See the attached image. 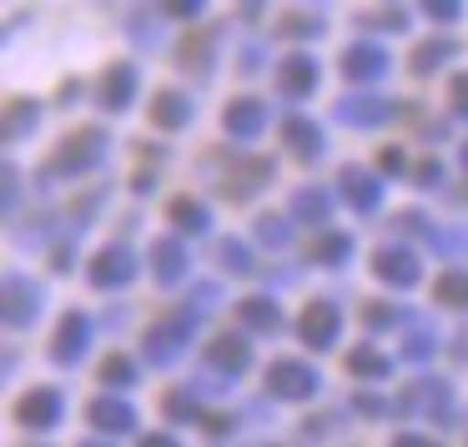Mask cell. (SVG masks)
Wrapping results in <instances>:
<instances>
[{
    "instance_id": "cell-1",
    "label": "cell",
    "mask_w": 468,
    "mask_h": 447,
    "mask_svg": "<svg viewBox=\"0 0 468 447\" xmlns=\"http://www.w3.org/2000/svg\"><path fill=\"white\" fill-rule=\"evenodd\" d=\"M101 156H106V131L101 126H81V131L66 136L61 151L46 161V182H51V176H81L86 166H96Z\"/></svg>"
},
{
    "instance_id": "cell-2",
    "label": "cell",
    "mask_w": 468,
    "mask_h": 447,
    "mask_svg": "<svg viewBox=\"0 0 468 447\" xmlns=\"http://www.w3.org/2000/svg\"><path fill=\"white\" fill-rule=\"evenodd\" d=\"M192 327H197V307L186 302L182 312H172V317H162V322L146 332V357L152 362H176L182 357V347H186V337H192Z\"/></svg>"
},
{
    "instance_id": "cell-3",
    "label": "cell",
    "mask_w": 468,
    "mask_h": 447,
    "mask_svg": "<svg viewBox=\"0 0 468 447\" xmlns=\"http://www.w3.org/2000/svg\"><path fill=\"white\" fill-rule=\"evenodd\" d=\"M267 387H272L277 397H287V402H303V397H313L317 387V372L307 362H292V357H282V362L267 367Z\"/></svg>"
},
{
    "instance_id": "cell-4",
    "label": "cell",
    "mask_w": 468,
    "mask_h": 447,
    "mask_svg": "<svg viewBox=\"0 0 468 447\" xmlns=\"http://www.w3.org/2000/svg\"><path fill=\"white\" fill-rule=\"evenodd\" d=\"M41 317V286L26 282V276H5V322L26 327Z\"/></svg>"
},
{
    "instance_id": "cell-5",
    "label": "cell",
    "mask_w": 468,
    "mask_h": 447,
    "mask_svg": "<svg viewBox=\"0 0 468 447\" xmlns=\"http://www.w3.org/2000/svg\"><path fill=\"white\" fill-rule=\"evenodd\" d=\"M277 91H282L287 101L313 96L317 91V66L307 61V56H287V61H277Z\"/></svg>"
},
{
    "instance_id": "cell-6",
    "label": "cell",
    "mask_w": 468,
    "mask_h": 447,
    "mask_svg": "<svg viewBox=\"0 0 468 447\" xmlns=\"http://www.w3.org/2000/svg\"><path fill=\"white\" fill-rule=\"evenodd\" d=\"M337 332H343V317H337V307H327V302H313L303 312V342L307 347H333L337 342Z\"/></svg>"
},
{
    "instance_id": "cell-7",
    "label": "cell",
    "mask_w": 468,
    "mask_h": 447,
    "mask_svg": "<svg viewBox=\"0 0 468 447\" xmlns=\"http://www.w3.org/2000/svg\"><path fill=\"white\" fill-rule=\"evenodd\" d=\"M16 417H21L26 427H56L61 422V392H56V387H36V392L21 397Z\"/></svg>"
},
{
    "instance_id": "cell-8",
    "label": "cell",
    "mask_w": 468,
    "mask_h": 447,
    "mask_svg": "<svg viewBox=\"0 0 468 447\" xmlns=\"http://www.w3.org/2000/svg\"><path fill=\"white\" fill-rule=\"evenodd\" d=\"M222 121H227V131H232L237 141H257V136H262V126H267V106L252 101V96H242V101L227 106Z\"/></svg>"
},
{
    "instance_id": "cell-9",
    "label": "cell",
    "mask_w": 468,
    "mask_h": 447,
    "mask_svg": "<svg viewBox=\"0 0 468 447\" xmlns=\"http://www.w3.org/2000/svg\"><path fill=\"white\" fill-rule=\"evenodd\" d=\"M86 342H91V322H86L81 312H71L61 322V332H56V342H51V357H56V362H81Z\"/></svg>"
},
{
    "instance_id": "cell-10",
    "label": "cell",
    "mask_w": 468,
    "mask_h": 447,
    "mask_svg": "<svg viewBox=\"0 0 468 447\" xmlns=\"http://www.w3.org/2000/svg\"><path fill=\"white\" fill-rule=\"evenodd\" d=\"M132 276H136V256L126 252V246H106V252L96 256V266H91L96 286H126Z\"/></svg>"
},
{
    "instance_id": "cell-11",
    "label": "cell",
    "mask_w": 468,
    "mask_h": 447,
    "mask_svg": "<svg viewBox=\"0 0 468 447\" xmlns=\"http://www.w3.org/2000/svg\"><path fill=\"white\" fill-rule=\"evenodd\" d=\"M373 272L383 276L388 286H413L418 282V256L403 252V246H383V252L373 256Z\"/></svg>"
},
{
    "instance_id": "cell-12",
    "label": "cell",
    "mask_w": 468,
    "mask_h": 447,
    "mask_svg": "<svg viewBox=\"0 0 468 447\" xmlns=\"http://www.w3.org/2000/svg\"><path fill=\"white\" fill-rule=\"evenodd\" d=\"M343 196L357 206V212H378V202H383V186H378L373 172H363V166H343Z\"/></svg>"
},
{
    "instance_id": "cell-13",
    "label": "cell",
    "mask_w": 468,
    "mask_h": 447,
    "mask_svg": "<svg viewBox=\"0 0 468 447\" xmlns=\"http://www.w3.org/2000/svg\"><path fill=\"white\" fill-rule=\"evenodd\" d=\"M86 422L101 427V432H116V437H122V432H132V427H136V412H132L126 402H116V397H96V402L86 407Z\"/></svg>"
},
{
    "instance_id": "cell-14",
    "label": "cell",
    "mask_w": 468,
    "mask_h": 447,
    "mask_svg": "<svg viewBox=\"0 0 468 447\" xmlns=\"http://www.w3.org/2000/svg\"><path fill=\"white\" fill-rule=\"evenodd\" d=\"M398 106L393 101H378V96H347L343 106H337V116H343L347 126H383L393 121Z\"/></svg>"
},
{
    "instance_id": "cell-15",
    "label": "cell",
    "mask_w": 468,
    "mask_h": 447,
    "mask_svg": "<svg viewBox=\"0 0 468 447\" xmlns=\"http://www.w3.org/2000/svg\"><path fill=\"white\" fill-rule=\"evenodd\" d=\"M136 96V66H112L101 76V106L106 111H126Z\"/></svg>"
},
{
    "instance_id": "cell-16",
    "label": "cell",
    "mask_w": 468,
    "mask_h": 447,
    "mask_svg": "<svg viewBox=\"0 0 468 447\" xmlns=\"http://www.w3.org/2000/svg\"><path fill=\"white\" fill-rule=\"evenodd\" d=\"M398 412H428V417H443L448 412V387L443 382H413L398 402Z\"/></svg>"
},
{
    "instance_id": "cell-17",
    "label": "cell",
    "mask_w": 468,
    "mask_h": 447,
    "mask_svg": "<svg viewBox=\"0 0 468 447\" xmlns=\"http://www.w3.org/2000/svg\"><path fill=\"white\" fill-rule=\"evenodd\" d=\"M207 362L217 367V372H227V377H237V372H247V362H252V352H247V342L242 337H217L212 347H207Z\"/></svg>"
},
{
    "instance_id": "cell-18",
    "label": "cell",
    "mask_w": 468,
    "mask_h": 447,
    "mask_svg": "<svg viewBox=\"0 0 468 447\" xmlns=\"http://www.w3.org/2000/svg\"><path fill=\"white\" fill-rule=\"evenodd\" d=\"M383 71H388V56L378 51V46H353V51L343 56V76H347V81H378Z\"/></svg>"
},
{
    "instance_id": "cell-19",
    "label": "cell",
    "mask_w": 468,
    "mask_h": 447,
    "mask_svg": "<svg viewBox=\"0 0 468 447\" xmlns=\"http://www.w3.org/2000/svg\"><path fill=\"white\" fill-rule=\"evenodd\" d=\"M152 276L162 286L182 282V276H186V252H182V246H176V242H156L152 246Z\"/></svg>"
},
{
    "instance_id": "cell-20",
    "label": "cell",
    "mask_w": 468,
    "mask_h": 447,
    "mask_svg": "<svg viewBox=\"0 0 468 447\" xmlns=\"http://www.w3.org/2000/svg\"><path fill=\"white\" fill-rule=\"evenodd\" d=\"M152 121L162 126V131H182V126L192 121V101H186V96H176V91H162L152 101Z\"/></svg>"
},
{
    "instance_id": "cell-21",
    "label": "cell",
    "mask_w": 468,
    "mask_h": 447,
    "mask_svg": "<svg viewBox=\"0 0 468 447\" xmlns=\"http://www.w3.org/2000/svg\"><path fill=\"white\" fill-rule=\"evenodd\" d=\"M282 141L292 146L303 161H313V156H323V131H317L313 121H303V116H292V121H282Z\"/></svg>"
},
{
    "instance_id": "cell-22",
    "label": "cell",
    "mask_w": 468,
    "mask_h": 447,
    "mask_svg": "<svg viewBox=\"0 0 468 447\" xmlns=\"http://www.w3.org/2000/svg\"><path fill=\"white\" fill-rule=\"evenodd\" d=\"M237 317H242V327H252V332H277V327H282V312H277L267 296H247V302H237Z\"/></svg>"
},
{
    "instance_id": "cell-23",
    "label": "cell",
    "mask_w": 468,
    "mask_h": 447,
    "mask_svg": "<svg viewBox=\"0 0 468 447\" xmlns=\"http://www.w3.org/2000/svg\"><path fill=\"white\" fill-rule=\"evenodd\" d=\"M267 176H272V166H267V161H247L242 172H232V176H227V186H222V192L232 196V202H247V196H252L257 186L267 182Z\"/></svg>"
},
{
    "instance_id": "cell-24",
    "label": "cell",
    "mask_w": 468,
    "mask_h": 447,
    "mask_svg": "<svg viewBox=\"0 0 468 447\" xmlns=\"http://www.w3.org/2000/svg\"><path fill=\"white\" fill-rule=\"evenodd\" d=\"M347 372L367 377V382H383V377L393 372V362H388L383 352H373V347H357V352H347Z\"/></svg>"
},
{
    "instance_id": "cell-25",
    "label": "cell",
    "mask_w": 468,
    "mask_h": 447,
    "mask_svg": "<svg viewBox=\"0 0 468 447\" xmlns=\"http://www.w3.org/2000/svg\"><path fill=\"white\" fill-rule=\"evenodd\" d=\"M292 216H303V222H327V216H333V196L307 186V192L292 196Z\"/></svg>"
},
{
    "instance_id": "cell-26",
    "label": "cell",
    "mask_w": 468,
    "mask_h": 447,
    "mask_svg": "<svg viewBox=\"0 0 468 447\" xmlns=\"http://www.w3.org/2000/svg\"><path fill=\"white\" fill-rule=\"evenodd\" d=\"M172 222L182 226L186 236H202L212 216H207V206H202V202H192V196H182V202H172Z\"/></svg>"
},
{
    "instance_id": "cell-27",
    "label": "cell",
    "mask_w": 468,
    "mask_h": 447,
    "mask_svg": "<svg viewBox=\"0 0 468 447\" xmlns=\"http://www.w3.org/2000/svg\"><path fill=\"white\" fill-rule=\"evenodd\" d=\"M433 296L443 307H468V272H458V266H453V272H443V276H438V286H433Z\"/></svg>"
},
{
    "instance_id": "cell-28",
    "label": "cell",
    "mask_w": 468,
    "mask_h": 447,
    "mask_svg": "<svg viewBox=\"0 0 468 447\" xmlns=\"http://www.w3.org/2000/svg\"><path fill=\"white\" fill-rule=\"evenodd\" d=\"M36 101H11V111H5V141H21L26 131H36Z\"/></svg>"
},
{
    "instance_id": "cell-29",
    "label": "cell",
    "mask_w": 468,
    "mask_h": 447,
    "mask_svg": "<svg viewBox=\"0 0 468 447\" xmlns=\"http://www.w3.org/2000/svg\"><path fill=\"white\" fill-rule=\"evenodd\" d=\"M453 51H458L453 41H428V46H418V51H413V71H418V76L438 71V66H443L448 56H453Z\"/></svg>"
},
{
    "instance_id": "cell-30",
    "label": "cell",
    "mask_w": 468,
    "mask_h": 447,
    "mask_svg": "<svg viewBox=\"0 0 468 447\" xmlns=\"http://www.w3.org/2000/svg\"><path fill=\"white\" fill-rule=\"evenodd\" d=\"M347 252H353V242H347L343 232H327V236L313 242V262H343Z\"/></svg>"
},
{
    "instance_id": "cell-31",
    "label": "cell",
    "mask_w": 468,
    "mask_h": 447,
    "mask_svg": "<svg viewBox=\"0 0 468 447\" xmlns=\"http://www.w3.org/2000/svg\"><path fill=\"white\" fill-rule=\"evenodd\" d=\"M207 56H212V36H202V41L192 36V41L182 46V66H186V71H207Z\"/></svg>"
},
{
    "instance_id": "cell-32",
    "label": "cell",
    "mask_w": 468,
    "mask_h": 447,
    "mask_svg": "<svg viewBox=\"0 0 468 447\" xmlns=\"http://www.w3.org/2000/svg\"><path fill=\"white\" fill-rule=\"evenodd\" d=\"M132 377H136V367H132V357H106V367H101V382L106 387H116V382H132Z\"/></svg>"
},
{
    "instance_id": "cell-33",
    "label": "cell",
    "mask_w": 468,
    "mask_h": 447,
    "mask_svg": "<svg viewBox=\"0 0 468 447\" xmlns=\"http://www.w3.org/2000/svg\"><path fill=\"white\" fill-rule=\"evenodd\" d=\"M287 222L282 216H262V222H257V242H267V246H287Z\"/></svg>"
},
{
    "instance_id": "cell-34",
    "label": "cell",
    "mask_w": 468,
    "mask_h": 447,
    "mask_svg": "<svg viewBox=\"0 0 468 447\" xmlns=\"http://www.w3.org/2000/svg\"><path fill=\"white\" fill-rule=\"evenodd\" d=\"M222 262H227V272H252V252L242 242H222Z\"/></svg>"
},
{
    "instance_id": "cell-35",
    "label": "cell",
    "mask_w": 468,
    "mask_h": 447,
    "mask_svg": "<svg viewBox=\"0 0 468 447\" xmlns=\"http://www.w3.org/2000/svg\"><path fill=\"white\" fill-rule=\"evenodd\" d=\"M418 5H423L433 21H458V16H463V0H418Z\"/></svg>"
},
{
    "instance_id": "cell-36",
    "label": "cell",
    "mask_w": 468,
    "mask_h": 447,
    "mask_svg": "<svg viewBox=\"0 0 468 447\" xmlns=\"http://www.w3.org/2000/svg\"><path fill=\"white\" fill-rule=\"evenodd\" d=\"M277 31H282V36H292V41H307V36H317L323 26H317V21H307V16H287V21L277 26Z\"/></svg>"
},
{
    "instance_id": "cell-37",
    "label": "cell",
    "mask_w": 468,
    "mask_h": 447,
    "mask_svg": "<svg viewBox=\"0 0 468 447\" xmlns=\"http://www.w3.org/2000/svg\"><path fill=\"white\" fill-rule=\"evenodd\" d=\"M433 332H413V337H408V342H403V357H413V362H423V357H433Z\"/></svg>"
},
{
    "instance_id": "cell-38",
    "label": "cell",
    "mask_w": 468,
    "mask_h": 447,
    "mask_svg": "<svg viewBox=\"0 0 468 447\" xmlns=\"http://www.w3.org/2000/svg\"><path fill=\"white\" fill-rule=\"evenodd\" d=\"M207 0H162V11L166 16H182V21H192V16H202Z\"/></svg>"
},
{
    "instance_id": "cell-39",
    "label": "cell",
    "mask_w": 468,
    "mask_h": 447,
    "mask_svg": "<svg viewBox=\"0 0 468 447\" xmlns=\"http://www.w3.org/2000/svg\"><path fill=\"white\" fill-rule=\"evenodd\" d=\"M448 101H453V111H458V116H468V76H458V81H453Z\"/></svg>"
},
{
    "instance_id": "cell-40",
    "label": "cell",
    "mask_w": 468,
    "mask_h": 447,
    "mask_svg": "<svg viewBox=\"0 0 468 447\" xmlns=\"http://www.w3.org/2000/svg\"><path fill=\"white\" fill-rule=\"evenodd\" d=\"M166 412H172V417H197V402L176 392V397H166Z\"/></svg>"
},
{
    "instance_id": "cell-41",
    "label": "cell",
    "mask_w": 468,
    "mask_h": 447,
    "mask_svg": "<svg viewBox=\"0 0 468 447\" xmlns=\"http://www.w3.org/2000/svg\"><path fill=\"white\" fill-rule=\"evenodd\" d=\"M388 322H393V312L383 302H367V327H388Z\"/></svg>"
},
{
    "instance_id": "cell-42",
    "label": "cell",
    "mask_w": 468,
    "mask_h": 447,
    "mask_svg": "<svg viewBox=\"0 0 468 447\" xmlns=\"http://www.w3.org/2000/svg\"><path fill=\"white\" fill-rule=\"evenodd\" d=\"M418 182H423V186L443 182V166H438V161H423V166H418Z\"/></svg>"
},
{
    "instance_id": "cell-43",
    "label": "cell",
    "mask_w": 468,
    "mask_h": 447,
    "mask_svg": "<svg viewBox=\"0 0 468 447\" xmlns=\"http://www.w3.org/2000/svg\"><path fill=\"white\" fill-rule=\"evenodd\" d=\"M403 151H393V146H388V151H383V172H403Z\"/></svg>"
},
{
    "instance_id": "cell-44",
    "label": "cell",
    "mask_w": 468,
    "mask_h": 447,
    "mask_svg": "<svg viewBox=\"0 0 468 447\" xmlns=\"http://www.w3.org/2000/svg\"><path fill=\"white\" fill-rule=\"evenodd\" d=\"M257 5H262V0H247V16H252V11H257Z\"/></svg>"
},
{
    "instance_id": "cell-45",
    "label": "cell",
    "mask_w": 468,
    "mask_h": 447,
    "mask_svg": "<svg viewBox=\"0 0 468 447\" xmlns=\"http://www.w3.org/2000/svg\"><path fill=\"white\" fill-rule=\"evenodd\" d=\"M463 172H468V141H463Z\"/></svg>"
}]
</instances>
